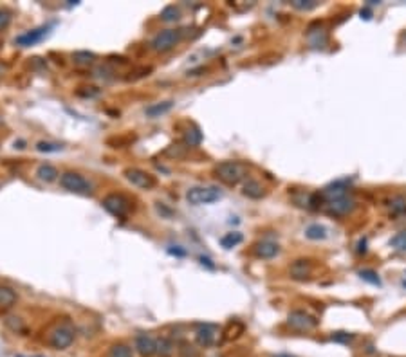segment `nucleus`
<instances>
[{"label":"nucleus","mask_w":406,"mask_h":357,"mask_svg":"<svg viewBox=\"0 0 406 357\" xmlns=\"http://www.w3.org/2000/svg\"><path fill=\"white\" fill-rule=\"evenodd\" d=\"M392 213H394V215H404L406 213V198L404 197L392 198Z\"/></svg>","instance_id":"473e14b6"},{"label":"nucleus","mask_w":406,"mask_h":357,"mask_svg":"<svg viewBox=\"0 0 406 357\" xmlns=\"http://www.w3.org/2000/svg\"><path fill=\"white\" fill-rule=\"evenodd\" d=\"M60 186L63 190L71 191V193L76 195H92L94 193V184L85 178L81 173L76 171H65V173L60 175Z\"/></svg>","instance_id":"f03ea898"},{"label":"nucleus","mask_w":406,"mask_h":357,"mask_svg":"<svg viewBox=\"0 0 406 357\" xmlns=\"http://www.w3.org/2000/svg\"><path fill=\"white\" fill-rule=\"evenodd\" d=\"M307 40H309L310 46L318 49V47H323L327 43V33L322 29V27H318L316 31L310 27V29L307 31Z\"/></svg>","instance_id":"aec40b11"},{"label":"nucleus","mask_w":406,"mask_h":357,"mask_svg":"<svg viewBox=\"0 0 406 357\" xmlns=\"http://www.w3.org/2000/svg\"><path fill=\"white\" fill-rule=\"evenodd\" d=\"M278 253H280V246L276 242H273V240H262V242H258L257 246H255V255H257L258 258H264V260L275 258Z\"/></svg>","instance_id":"4468645a"},{"label":"nucleus","mask_w":406,"mask_h":357,"mask_svg":"<svg viewBox=\"0 0 406 357\" xmlns=\"http://www.w3.org/2000/svg\"><path fill=\"white\" fill-rule=\"evenodd\" d=\"M172 108H173V101H159V103H152V105L146 106L145 114H146V118L155 119V118H161V116L168 114Z\"/></svg>","instance_id":"dca6fc26"},{"label":"nucleus","mask_w":406,"mask_h":357,"mask_svg":"<svg viewBox=\"0 0 406 357\" xmlns=\"http://www.w3.org/2000/svg\"><path fill=\"white\" fill-rule=\"evenodd\" d=\"M287 323H289V327L295 328V330L307 332V330H310V328L318 327V319L305 310H292L291 314L287 316Z\"/></svg>","instance_id":"0eeeda50"},{"label":"nucleus","mask_w":406,"mask_h":357,"mask_svg":"<svg viewBox=\"0 0 406 357\" xmlns=\"http://www.w3.org/2000/svg\"><path fill=\"white\" fill-rule=\"evenodd\" d=\"M310 273H312V265H310L309 260H296V262H292L291 265V276L295 278V280H307V278L310 276Z\"/></svg>","instance_id":"2eb2a0df"},{"label":"nucleus","mask_w":406,"mask_h":357,"mask_svg":"<svg viewBox=\"0 0 406 357\" xmlns=\"http://www.w3.org/2000/svg\"><path fill=\"white\" fill-rule=\"evenodd\" d=\"M16 303V293L8 287V285H0V310H8Z\"/></svg>","instance_id":"f3484780"},{"label":"nucleus","mask_w":406,"mask_h":357,"mask_svg":"<svg viewBox=\"0 0 406 357\" xmlns=\"http://www.w3.org/2000/svg\"><path fill=\"white\" fill-rule=\"evenodd\" d=\"M103 208L107 209L110 215H114L116 218H125L130 213V200H128L125 195L121 193H110L103 198Z\"/></svg>","instance_id":"39448f33"},{"label":"nucleus","mask_w":406,"mask_h":357,"mask_svg":"<svg viewBox=\"0 0 406 357\" xmlns=\"http://www.w3.org/2000/svg\"><path fill=\"white\" fill-rule=\"evenodd\" d=\"M179 355L181 357H199V353H197V350L193 348L192 345H188V343H183L179 348Z\"/></svg>","instance_id":"f704fd0d"},{"label":"nucleus","mask_w":406,"mask_h":357,"mask_svg":"<svg viewBox=\"0 0 406 357\" xmlns=\"http://www.w3.org/2000/svg\"><path fill=\"white\" fill-rule=\"evenodd\" d=\"M291 6L298 11H310V9H316L320 6L318 0H292Z\"/></svg>","instance_id":"c85d7f7f"},{"label":"nucleus","mask_w":406,"mask_h":357,"mask_svg":"<svg viewBox=\"0 0 406 357\" xmlns=\"http://www.w3.org/2000/svg\"><path fill=\"white\" fill-rule=\"evenodd\" d=\"M305 236L309 240H323L327 236V229L325 226L320 224H310L309 228L305 229Z\"/></svg>","instance_id":"b1692460"},{"label":"nucleus","mask_w":406,"mask_h":357,"mask_svg":"<svg viewBox=\"0 0 406 357\" xmlns=\"http://www.w3.org/2000/svg\"><path fill=\"white\" fill-rule=\"evenodd\" d=\"M36 150H38L40 153H54V152L63 150V146L58 145V143H51V141H40L38 145H36Z\"/></svg>","instance_id":"c756f323"},{"label":"nucleus","mask_w":406,"mask_h":357,"mask_svg":"<svg viewBox=\"0 0 406 357\" xmlns=\"http://www.w3.org/2000/svg\"><path fill=\"white\" fill-rule=\"evenodd\" d=\"M370 16H372V11L368 8H365V9H361V18H365V20H370Z\"/></svg>","instance_id":"c9c22d12"},{"label":"nucleus","mask_w":406,"mask_h":357,"mask_svg":"<svg viewBox=\"0 0 406 357\" xmlns=\"http://www.w3.org/2000/svg\"><path fill=\"white\" fill-rule=\"evenodd\" d=\"M390 247L395 251H406V231H401L395 236H392Z\"/></svg>","instance_id":"7c9ffc66"},{"label":"nucleus","mask_w":406,"mask_h":357,"mask_svg":"<svg viewBox=\"0 0 406 357\" xmlns=\"http://www.w3.org/2000/svg\"><path fill=\"white\" fill-rule=\"evenodd\" d=\"M136 350L143 357H150L157 353V339H153L148 334H138L136 336Z\"/></svg>","instance_id":"f8f14e48"},{"label":"nucleus","mask_w":406,"mask_h":357,"mask_svg":"<svg viewBox=\"0 0 406 357\" xmlns=\"http://www.w3.org/2000/svg\"><path fill=\"white\" fill-rule=\"evenodd\" d=\"M181 40H183V31L172 29V27H170V29L159 31V33L152 38L150 46H152V49L155 51V53H168V51L175 49V47L179 46Z\"/></svg>","instance_id":"20e7f679"},{"label":"nucleus","mask_w":406,"mask_h":357,"mask_svg":"<svg viewBox=\"0 0 406 357\" xmlns=\"http://www.w3.org/2000/svg\"><path fill=\"white\" fill-rule=\"evenodd\" d=\"M73 60L78 65H91L92 61L96 60V56H94V53H88V51H78V53L73 54Z\"/></svg>","instance_id":"bb28decb"},{"label":"nucleus","mask_w":406,"mask_h":357,"mask_svg":"<svg viewBox=\"0 0 406 357\" xmlns=\"http://www.w3.org/2000/svg\"><path fill=\"white\" fill-rule=\"evenodd\" d=\"M184 143H186V146H190V148H195V146H199L200 143H202V132H200L199 126L192 125L186 132H184Z\"/></svg>","instance_id":"a211bd4d"},{"label":"nucleus","mask_w":406,"mask_h":357,"mask_svg":"<svg viewBox=\"0 0 406 357\" xmlns=\"http://www.w3.org/2000/svg\"><path fill=\"white\" fill-rule=\"evenodd\" d=\"M242 193H244L245 197H249V198H262V197H264V188H262V184L258 183V181L249 178V181H245Z\"/></svg>","instance_id":"6ab92c4d"},{"label":"nucleus","mask_w":406,"mask_h":357,"mask_svg":"<svg viewBox=\"0 0 406 357\" xmlns=\"http://www.w3.org/2000/svg\"><path fill=\"white\" fill-rule=\"evenodd\" d=\"M354 208H356V200L349 195L343 198H337V200L327 202V213L334 215V217H345V215L354 211Z\"/></svg>","instance_id":"9d476101"},{"label":"nucleus","mask_w":406,"mask_h":357,"mask_svg":"<svg viewBox=\"0 0 406 357\" xmlns=\"http://www.w3.org/2000/svg\"><path fill=\"white\" fill-rule=\"evenodd\" d=\"M222 198V191L217 186H193L186 191V200L192 206H206Z\"/></svg>","instance_id":"7ed1b4c3"},{"label":"nucleus","mask_w":406,"mask_h":357,"mask_svg":"<svg viewBox=\"0 0 406 357\" xmlns=\"http://www.w3.org/2000/svg\"><path fill=\"white\" fill-rule=\"evenodd\" d=\"M365 246H367V238H363V240H361V242H359V247H357V253H365V251H367V247H365Z\"/></svg>","instance_id":"e433bc0d"},{"label":"nucleus","mask_w":406,"mask_h":357,"mask_svg":"<svg viewBox=\"0 0 406 357\" xmlns=\"http://www.w3.org/2000/svg\"><path fill=\"white\" fill-rule=\"evenodd\" d=\"M170 255H175V256H184V251H181V249H170Z\"/></svg>","instance_id":"4c0bfd02"},{"label":"nucleus","mask_w":406,"mask_h":357,"mask_svg":"<svg viewBox=\"0 0 406 357\" xmlns=\"http://www.w3.org/2000/svg\"><path fill=\"white\" fill-rule=\"evenodd\" d=\"M215 175L220 183L228 186H235L247 175V166L240 161H222L215 166Z\"/></svg>","instance_id":"f257e3e1"},{"label":"nucleus","mask_w":406,"mask_h":357,"mask_svg":"<svg viewBox=\"0 0 406 357\" xmlns=\"http://www.w3.org/2000/svg\"><path fill=\"white\" fill-rule=\"evenodd\" d=\"M11 18H13V15H11V11H9V9L0 8V31H4L6 27L11 24Z\"/></svg>","instance_id":"72a5a7b5"},{"label":"nucleus","mask_w":406,"mask_h":357,"mask_svg":"<svg viewBox=\"0 0 406 357\" xmlns=\"http://www.w3.org/2000/svg\"><path fill=\"white\" fill-rule=\"evenodd\" d=\"M125 177L132 186L141 188V190H152L155 186V177L141 168H128L125 170Z\"/></svg>","instance_id":"6e6552de"},{"label":"nucleus","mask_w":406,"mask_h":357,"mask_svg":"<svg viewBox=\"0 0 406 357\" xmlns=\"http://www.w3.org/2000/svg\"><path fill=\"white\" fill-rule=\"evenodd\" d=\"M244 240V236H242V233L238 231H233V233H226V235L220 238V246L224 247V249H233V247H237L238 243Z\"/></svg>","instance_id":"4be33fe9"},{"label":"nucleus","mask_w":406,"mask_h":357,"mask_svg":"<svg viewBox=\"0 0 406 357\" xmlns=\"http://www.w3.org/2000/svg\"><path fill=\"white\" fill-rule=\"evenodd\" d=\"M74 341V328L69 323L58 325L49 336V345L54 350H65L73 345Z\"/></svg>","instance_id":"423d86ee"},{"label":"nucleus","mask_w":406,"mask_h":357,"mask_svg":"<svg viewBox=\"0 0 406 357\" xmlns=\"http://www.w3.org/2000/svg\"><path fill=\"white\" fill-rule=\"evenodd\" d=\"M354 338H356V336H354L352 332L340 330V332H332V336H330V341L340 343V345H349V343L354 341Z\"/></svg>","instance_id":"cd10ccee"},{"label":"nucleus","mask_w":406,"mask_h":357,"mask_svg":"<svg viewBox=\"0 0 406 357\" xmlns=\"http://www.w3.org/2000/svg\"><path fill=\"white\" fill-rule=\"evenodd\" d=\"M359 276H361V280L368 281V283H372V285H381L379 274H377L376 271H372V269H363V271H359Z\"/></svg>","instance_id":"2f4dec72"},{"label":"nucleus","mask_w":406,"mask_h":357,"mask_svg":"<svg viewBox=\"0 0 406 357\" xmlns=\"http://www.w3.org/2000/svg\"><path fill=\"white\" fill-rule=\"evenodd\" d=\"M402 285H404V287H406V281H402Z\"/></svg>","instance_id":"a19ab883"},{"label":"nucleus","mask_w":406,"mask_h":357,"mask_svg":"<svg viewBox=\"0 0 406 357\" xmlns=\"http://www.w3.org/2000/svg\"><path fill=\"white\" fill-rule=\"evenodd\" d=\"M49 31H51V26L35 27V29L26 31V33L18 34V36L15 38V43H16V46H20V47H33V46H36L38 42H42L47 34H49Z\"/></svg>","instance_id":"1a4fd4ad"},{"label":"nucleus","mask_w":406,"mask_h":357,"mask_svg":"<svg viewBox=\"0 0 406 357\" xmlns=\"http://www.w3.org/2000/svg\"><path fill=\"white\" fill-rule=\"evenodd\" d=\"M36 175H38L40 181H43V183H53V181H56L58 178V170L53 166V164H40L38 170H36Z\"/></svg>","instance_id":"412c9836"},{"label":"nucleus","mask_w":406,"mask_h":357,"mask_svg":"<svg viewBox=\"0 0 406 357\" xmlns=\"http://www.w3.org/2000/svg\"><path fill=\"white\" fill-rule=\"evenodd\" d=\"M107 357H134V352L128 345H123V343H118L114 345L110 350H108Z\"/></svg>","instance_id":"393cba45"},{"label":"nucleus","mask_w":406,"mask_h":357,"mask_svg":"<svg viewBox=\"0 0 406 357\" xmlns=\"http://www.w3.org/2000/svg\"><path fill=\"white\" fill-rule=\"evenodd\" d=\"M349 195V184L345 181H336V183L329 184L325 190L322 191V198H325L327 202L337 200V198H343Z\"/></svg>","instance_id":"ddd939ff"},{"label":"nucleus","mask_w":406,"mask_h":357,"mask_svg":"<svg viewBox=\"0 0 406 357\" xmlns=\"http://www.w3.org/2000/svg\"><path fill=\"white\" fill-rule=\"evenodd\" d=\"M15 357H26V355H15Z\"/></svg>","instance_id":"ea45409f"},{"label":"nucleus","mask_w":406,"mask_h":357,"mask_svg":"<svg viewBox=\"0 0 406 357\" xmlns=\"http://www.w3.org/2000/svg\"><path fill=\"white\" fill-rule=\"evenodd\" d=\"M217 332H218V327H217V325H213V323L199 325V328H197V332H195L197 345L202 346V348L211 346L215 343V339H217Z\"/></svg>","instance_id":"9b49d317"},{"label":"nucleus","mask_w":406,"mask_h":357,"mask_svg":"<svg viewBox=\"0 0 406 357\" xmlns=\"http://www.w3.org/2000/svg\"><path fill=\"white\" fill-rule=\"evenodd\" d=\"M275 357H295V355H291V353H278V355H275Z\"/></svg>","instance_id":"58836bf2"},{"label":"nucleus","mask_w":406,"mask_h":357,"mask_svg":"<svg viewBox=\"0 0 406 357\" xmlns=\"http://www.w3.org/2000/svg\"><path fill=\"white\" fill-rule=\"evenodd\" d=\"M181 18V9L177 6H166L161 11V20L163 22H177Z\"/></svg>","instance_id":"a878e982"},{"label":"nucleus","mask_w":406,"mask_h":357,"mask_svg":"<svg viewBox=\"0 0 406 357\" xmlns=\"http://www.w3.org/2000/svg\"><path fill=\"white\" fill-rule=\"evenodd\" d=\"M173 352H175V345L172 343V339H168V338L157 339V353H159V357H172Z\"/></svg>","instance_id":"5701e85b"}]
</instances>
